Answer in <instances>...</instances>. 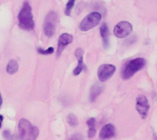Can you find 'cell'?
<instances>
[{
  "instance_id": "cell-20",
  "label": "cell",
  "mask_w": 157,
  "mask_h": 140,
  "mask_svg": "<svg viewBox=\"0 0 157 140\" xmlns=\"http://www.w3.org/2000/svg\"><path fill=\"white\" fill-rule=\"evenodd\" d=\"M3 119H4L3 116H1V115H0V127H1V126H2V123H3Z\"/></svg>"
},
{
  "instance_id": "cell-11",
  "label": "cell",
  "mask_w": 157,
  "mask_h": 140,
  "mask_svg": "<svg viewBox=\"0 0 157 140\" xmlns=\"http://www.w3.org/2000/svg\"><path fill=\"white\" fill-rule=\"evenodd\" d=\"M75 57H76V59H77V61H78V64H77V66H76V68L74 70V72H73V73H74V75H78V74H80L81 73V72L83 71V69H84V63H83V56H84V51H83V50L82 49H77L76 50H75Z\"/></svg>"
},
{
  "instance_id": "cell-6",
  "label": "cell",
  "mask_w": 157,
  "mask_h": 140,
  "mask_svg": "<svg viewBox=\"0 0 157 140\" xmlns=\"http://www.w3.org/2000/svg\"><path fill=\"white\" fill-rule=\"evenodd\" d=\"M116 72V67L112 64H102L98 67V77L100 82L104 83L109 80Z\"/></svg>"
},
{
  "instance_id": "cell-4",
  "label": "cell",
  "mask_w": 157,
  "mask_h": 140,
  "mask_svg": "<svg viewBox=\"0 0 157 140\" xmlns=\"http://www.w3.org/2000/svg\"><path fill=\"white\" fill-rule=\"evenodd\" d=\"M101 14L98 12H92L90 14H88L80 23L79 25V28L81 31H88L92 28H94L95 27H97L100 21H101Z\"/></svg>"
},
{
  "instance_id": "cell-8",
  "label": "cell",
  "mask_w": 157,
  "mask_h": 140,
  "mask_svg": "<svg viewBox=\"0 0 157 140\" xmlns=\"http://www.w3.org/2000/svg\"><path fill=\"white\" fill-rule=\"evenodd\" d=\"M136 110L143 118H145L150 110V105L147 98L144 95H140L136 101Z\"/></svg>"
},
{
  "instance_id": "cell-10",
  "label": "cell",
  "mask_w": 157,
  "mask_h": 140,
  "mask_svg": "<svg viewBox=\"0 0 157 140\" xmlns=\"http://www.w3.org/2000/svg\"><path fill=\"white\" fill-rule=\"evenodd\" d=\"M73 41V36L68 34V33H63L60 36L59 38V41H58V51H57V54L60 55L63 49L68 45L70 44L71 42Z\"/></svg>"
},
{
  "instance_id": "cell-16",
  "label": "cell",
  "mask_w": 157,
  "mask_h": 140,
  "mask_svg": "<svg viewBox=\"0 0 157 140\" xmlns=\"http://www.w3.org/2000/svg\"><path fill=\"white\" fill-rule=\"evenodd\" d=\"M67 122L71 127H76L78 125V120L77 117L74 114H69L67 116Z\"/></svg>"
},
{
  "instance_id": "cell-5",
  "label": "cell",
  "mask_w": 157,
  "mask_h": 140,
  "mask_svg": "<svg viewBox=\"0 0 157 140\" xmlns=\"http://www.w3.org/2000/svg\"><path fill=\"white\" fill-rule=\"evenodd\" d=\"M57 15L55 12H50L46 17L44 23V33L48 38H52L55 33Z\"/></svg>"
},
{
  "instance_id": "cell-14",
  "label": "cell",
  "mask_w": 157,
  "mask_h": 140,
  "mask_svg": "<svg viewBox=\"0 0 157 140\" xmlns=\"http://www.w3.org/2000/svg\"><path fill=\"white\" fill-rule=\"evenodd\" d=\"M86 125L88 126V138H92L96 135V119L90 118L86 121Z\"/></svg>"
},
{
  "instance_id": "cell-15",
  "label": "cell",
  "mask_w": 157,
  "mask_h": 140,
  "mask_svg": "<svg viewBox=\"0 0 157 140\" xmlns=\"http://www.w3.org/2000/svg\"><path fill=\"white\" fill-rule=\"evenodd\" d=\"M17 70H18V64H17V62L16 61L12 60V61H10L7 63V65H6V72H7L8 74H10V75L15 74L17 72Z\"/></svg>"
},
{
  "instance_id": "cell-3",
  "label": "cell",
  "mask_w": 157,
  "mask_h": 140,
  "mask_svg": "<svg viewBox=\"0 0 157 140\" xmlns=\"http://www.w3.org/2000/svg\"><path fill=\"white\" fill-rule=\"evenodd\" d=\"M145 66V60L144 58H136L126 63L124 66L121 76L124 80L131 79L136 72L141 71Z\"/></svg>"
},
{
  "instance_id": "cell-21",
  "label": "cell",
  "mask_w": 157,
  "mask_h": 140,
  "mask_svg": "<svg viewBox=\"0 0 157 140\" xmlns=\"http://www.w3.org/2000/svg\"><path fill=\"white\" fill-rule=\"evenodd\" d=\"M2 103H3V100H2V96H1V94H0V107L2 105Z\"/></svg>"
},
{
  "instance_id": "cell-1",
  "label": "cell",
  "mask_w": 157,
  "mask_h": 140,
  "mask_svg": "<svg viewBox=\"0 0 157 140\" xmlns=\"http://www.w3.org/2000/svg\"><path fill=\"white\" fill-rule=\"evenodd\" d=\"M17 17H18V25L22 29L32 30L34 28V20L31 12V6L27 1L24 2L23 6Z\"/></svg>"
},
{
  "instance_id": "cell-18",
  "label": "cell",
  "mask_w": 157,
  "mask_h": 140,
  "mask_svg": "<svg viewBox=\"0 0 157 140\" xmlns=\"http://www.w3.org/2000/svg\"><path fill=\"white\" fill-rule=\"evenodd\" d=\"M54 51V49L52 47H50L48 48L47 50H42L41 48H38V52L40 54H42V55H50L52 54V52Z\"/></svg>"
},
{
  "instance_id": "cell-17",
  "label": "cell",
  "mask_w": 157,
  "mask_h": 140,
  "mask_svg": "<svg viewBox=\"0 0 157 140\" xmlns=\"http://www.w3.org/2000/svg\"><path fill=\"white\" fill-rule=\"evenodd\" d=\"M75 0H68L67 4H66V6H65V15L66 16H70L71 15V11L75 6Z\"/></svg>"
},
{
  "instance_id": "cell-12",
  "label": "cell",
  "mask_w": 157,
  "mask_h": 140,
  "mask_svg": "<svg viewBox=\"0 0 157 140\" xmlns=\"http://www.w3.org/2000/svg\"><path fill=\"white\" fill-rule=\"evenodd\" d=\"M100 35L101 38L103 39V43L105 48L109 47V28L108 25L106 23H104L101 27H100Z\"/></svg>"
},
{
  "instance_id": "cell-19",
  "label": "cell",
  "mask_w": 157,
  "mask_h": 140,
  "mask_svg": "<svg viewBox=\"0 0 157 140\" xmlns=\"http://www.w3.org/2000/svg\"><path fill=\"white\" fill-rule=\"evenodd\" d=\"M69 140H84V138L81 135H79V134H75L73 137H71L69 138Z\"/></svg>"
},
{
  "instance_id": "cell-2",
  "label": "cell",
  "mask_w": 157,
  "mask_h": 140,
  "mask_svg": "<svg viewBox=\"0 0 157 140\" xmlns=\"http://www.w3.org/2000/svg\"><path fill=\"white\" fill-rule=\"evenodd\" d=\"M18 132L21 140H36L39 136V128L25 118L18 123Z\"/></svg>"
},
{
  "instance_id": "cell-9",
  "label": "cell",
  "mask_w": 157,
  "mask_h": 140,
  "mask_svg": "<svg viewBox=\"0 0 157 140\" xmlns=\"http://www.w3.org/2000/svg\"><path fill=\"white\" fill-rule=\"evenodd\" d=\"M115 136V127L111 124L105 125L100 132H99V138L101 140H106L111 138Z\"/></svg>"
},
{
  "instance_id": "cell-7",
  "label": "cell",
  "mask_w": 157,
  "mask_h": 140,
  "mask_svg": "<svg viewBox=\"0 0 157 140\" xmlns=\"http://www.w3.org/2000/svg\"><path fill=\"white\" fill-rule=\"evenodd\" d=\"M132 31V26L128 21H121L114 28V34L120 39L126 38Z\"/></svg>"
},
{
  "instance_id": "cell-13",
  "label": "cell",
  "mask_w": 157,
  "mask_h": 140,
  "mask_svg": "<svg viewBox=\"0 0 157 140\" xmlns=\"http://www.w3.org/2000/svg\"><path fill=\"white\" fill-rule=\"evenodd\" d=\"M103 91V86L100 84H95L92 88H91V92H90V101L94 102L98 96L102 93Z\"/></svg>"
}]
</instances>
